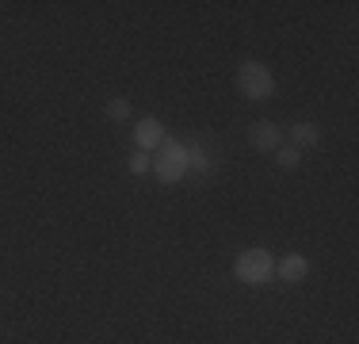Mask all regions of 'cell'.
<instances>
[{"instance_id": "obj_1", "label": "cell", "mask_w": 359, "mask_h": 344, "mask_svg": "<svg viewBox=\"0 0 359 344\" xmlns=\"http://www.w3.org/2000/svg\"><path fill=\"white\" fill-rule=\"evenodd\" d=\"M237 88H241L245 100H268L271 92H276V77H271L268 65L260 62H241L237 65Z\"/></svg>"}, {"instance_id": "obj_2", "label": "cell", "mask_w": 359, "mask_h": 344, "mask_svg": "<svg viewBox=\"0 0 359 344\" xmlns=\"http://www.w3.org/2000/svg\"><path fill=\"white\" fill-rule=\"evenodd\" d=\"M233 275L241 283H249V287H260V283H268L271 275H276V256H271L268 249H249V253L237 256Z\"/></svg>"}, {"instance_id": "obj_3", "label": "cell", "mask_w": 359, "mask_h": 344, "mask_svg": "<svg viewBox=\"0 0 359 344\" xmlns=\"http://www.w3.org/2000/svg\"><path fill=\"white\" fill-rule=\"evenodd\" d=\"M153 176L161 180V184H176V180L187 176V145L180 142H165L157 150V157H153Z\"/></svg>"}, {"instance_id": "obj_4", "label": "cell", "mask_w": 359, "mask_h": 344, "mask_svg": "<svg viewBox=\"0 0 359 344\" xmlns=\"http://www.w3.org/2000/svg\"><path fill=\"white\" fill-rule=\"evenodd\" d=\"M249 145L260 153H276L279 145H283V126L271 123V119H256L249 126Z\"/></svg>"}, {"instance_id": "obj_5", "label": "cell", "mask_w": 359, "mask_h": 344, "mask_svg": "<svg viewBox=\"0 0 359 344\" xmlns=\"http://www.w3.org/2000/svg\"><path fill=\"white\" fill-rule=\"evenodd\" d=\"M134 142H138V150L142 153H149V150H161V145L168 142L165 138V123H161V119H142L138 123V131H134Z\"/></svg>"}, {"instance_id": "obj_6", "label": "cell", "mask_w": 359, "mask_h": 344, "mask_svg": "<svg viewBox=\"0 0 359 344\" xmlns=\"http://www.w3.org/2000/svg\"><path fill=\"white\" fill-rule=\"evenodd\" d=\"M276 275H279V283H298V279L310 275V260L298 256V253H290V256H283V260L276 264Z\"/></svg>"}, {"instance_id": "obj_7", "label": "cell", "mask_w": 359, "mask_h": 344, "mask_svg": "<svg viewBox=\"0 0 359 344\" xmlns=\"http://www.w3.org/2000/svg\"><path fill=\"white\" fill-rule=\"evenodd\" d=\"M318 142H321V126L318 123H294V126H290V145H294L298 153L313 150Z\"/></svg>"}, {"instance_id": "obj_8", "label": "cell", "mask_w": 359, "mask_h": 344, "mask_svg": "<svg viewBox=\"0 0 359 344\" xmlns=\"http://www.w3.org/2000/svg\"><path fill=\"white\" fill-rule=\"evenodd\" d=\"M187 172H210V157H207V150L203 145H187Z\"/></svg>"}, {"instance_id": "obj_9", "label": "cell", "mask_w": 359, "mask_h": 344, "mask_svg": "<svg viewBox=\"0 0 359 344\" xmlns=\"http://www.w3.org/2000/svg\"><path fill=\"white\" fill-rule=\"evenodd\" d=\"M107 119L111 123H126L130 119V100H123V96H115V100H107Z\"/></svg>"}, {"instance_id": "obj_10", "label": "cell", "mask_w": 359, "mask_h": 344, "mask_svg": "<svg viewBox=\"0 0 359 344\" xmlns=\"http://www.w3.org/2000/svg\"><path fill=\"white\" fill-rule=\"evenodd\" d=\"M276 165L290 172V168H298V165H302V153H298L294 145H279V150H276Z\"/></svg>"}, {"instance_id": "obj_11", "label": "cell", "mask_w": 359, "mask_h": 344, "mask_svg": "<svg viewBox=\"0 0 359 344\" xmlns=\"http://www.w3.org/2000/svg\"><path fill=\"white\" fill-rule=\"evenodd\" d=\"M126 168H130L134 176H145V172L153 168V157H149V153H142V150H138V153H134L130 161H126Z\"/></svg>"}]
</instances>
